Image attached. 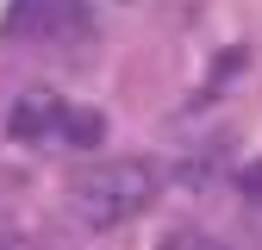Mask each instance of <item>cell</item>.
Segmentation results:
<instances>
[{"mask_svg":"<svg viewBox=\"0 0 262 250\" xmlns=\"http://www.w3.org/2000/svg\"><path fill=\"white\" fill-rule=\"evenodd\" d=\"M0 250H13V244H0Z\"/></svg>","mask_w":262,"mask_h":250,"instance_id":"8992f818","label":"cell"},{"mask_svg":"<svg viewBox=\"0 0 262 250\" xmlns=\"http://www.w3.org/2000/svg\"><path fill=\"white\" fill-rule=\"evenodd\" d=\"M62 138H69L75 150H100L106 144V119L88 113V107H69V113H62Z\"/></svg>","mask_w":262,"mask_h":250,"instance_id":"277c9868","label":"cell"},{"mask_svg":"<svg viewBox=\"0 0 262 250\" xmlns=\"http://www.w3.org/2000/svg\"><path fill=\"white\" fill-rule=\"evenodd\" d=\"M38 25L44 38H56V31H81V0H19L7 31H31Z\"/></svg>","mask_w":262,"mask_h":250,"instance_id":"3957f363","label":"cell"},{"mask_svg":"<svg viewBox=\"0 0 262 250\" xmlns=\"http://www.w3.org/2000/svg\"><path fill=\"white\" fill-rule=\"evenodd\" d=\"M162 250H219V244H212V238H193V232H181V238H169Z\"/></svg>","mask_w":262,"mask_h":250,"instance_id":"5b68a950","label":"cell"},{"mask_svg":"<svg viewBox=\"0 0 262 250\" xmlns=\"http://www.w3.org/2000/svg\"><path fill=\"white\" fill-rule=\"evenodd\" d=\"M150 200H156V169L138 163V156H100V163H88L69 181V206L81 213V225H94V232L138 219Z\"/></svg>","mask_w":262,"mask_h":250,"instance_id":"6da1fadb","label":"cell"},{"mask_svg":"<svg viewBox=\"0 0 262 250\" xmlns=\"http://www.w3.org/2000/svg\"><path fill=\"white\" fill-rule=\"evenodd\" d=\"M62 113H69V100H56V94H19L7 113V138H19V144L50 138V132H62Z\"/></svg>","mask_w":262,"mask_h":250,"instance_id":"7a4b0ae2","label":"cell"}]
</instances>
